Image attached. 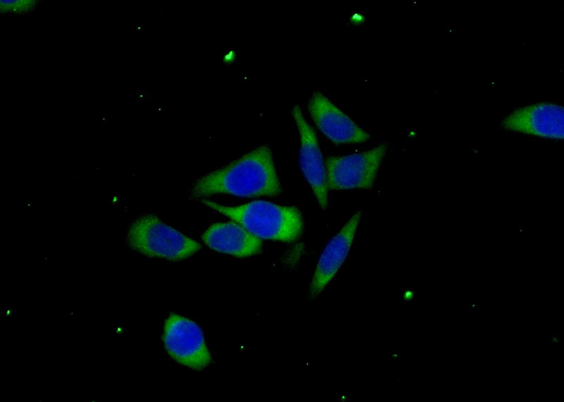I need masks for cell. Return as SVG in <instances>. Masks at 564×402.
Returning <instances> with one entry per match:
<instances>
[{
	"mask_svg": "<svg viewBox=\"0 0 564 402\" xmlns=\"http://www.w3.org/2000/svg\"><path fill=\"white\" fill-rule=\"evenodd\" d=\"M281 193L271 150L262 145L198 179L192 185L191 196L201 198L223 193L249 197Z\"/></svg>",
	"mask_w": 564,
	"mask_h": 402,
	"instance_id": "cell-1",
	"label": "cell"
},
{
	"mask_svg": "<svg viewBox=\"0 0 564 402\" xmlns=\"http://www.w3.org/2000/svg\"><path fill=\"white\" fill-rule=\"evenodd\" d=\"M207 207L232 219L259 238L291 243L302 235L304 222L295 207H283L257 200L236 207H227L204 199Z\"/></svg>",
	"mask_w": 564,
	"mask_h": 402,
	"instance_id": "cell-2",
	"label": "cell"
},
{
	"mask_svg": "<svg viewBox=\"0 0 564 402\" xmlns=\"http://www.w3.org/2000/svg\"><path fill=\"white\" fill-rule=\"evenodd\" d=\"M126 240L130 248L147 257L171 261L187 258L202 248L199 243L154 214H144L135 219L129 226Z\"/></svg>",
	"mask_w": 564,
	"mask_h": 402,
	"instance_id": "cell-3",
	"label": "cell"
},
{
	"mask_svg": "<svg viewBox=\"0 0 564 402\" xmlns=\"http://www.w3.org/2000/svg\"><path fill=\"white\" fill-rule=\"evenodd\" d=\"M387 147L380 144L370 150L326 159L327 190L370 189L375 181Z\"/></svg>",
	"mask_w": 564,
	"mask_h": 402,
	"instance_id": "cell-4",
	"label": "cell"
},
{
	"mask_svg": "<svg viewBox=\"0 0 564 402\" xmlns=\"http://www.w3.org/2000/svg\"><path fill=\"white\" fill-rule=\"evenodd\" d=\"M163 340L169 355L182 365L199 371L211 363L201 328L188 318L171 314L164 324Z\"/></svg>",
	"mask_w": 564,
	"mask_h": 402,
	"instance_id": "cell-5",
	"label": "cell"
},
{
	"mask_svg": "<svg viewBox=\"0 0 564 402\" xmlns=\"http://www.w3.org/2000/svg\"><path fill=\"white\" fill-rule=\"evenodd\" d=\"M508 131L541 139L560 140L564 138L563 106L541 102L515 109L502 120Z\"/></svg>",
	"mask_w": 564,
	"mask_h": 402,
	"instance_id": "cell-6",
	"label": "cell"
},
{
	"mask_svg": "<svg viewBox=\"0 0 564 402\" xmlns=\"http://www.w3.org/2000/svg\"><path fill=\"white\" fill-rule=\"evenodd\" d=\"M308 109L319 130L336 145L362 143L370 138L366 131L319 92L312 95Z\"/></svg>",
	"mask_w": 564,
	"mask_h": 402,
	"instance_id": "cell-7",
	"label": "cell"
},
{
	"mask_svg": "<svg viewBox=\"0 0 564 402\" xmlns=\"http://www.w3.org/2000/svg\"><path fill=\"white\" fill-rule=\"evenodd\" d=\"M292 114L300 136L299 157L301 170L320 207L325 209L328 205L326 166L316 133L306 121L298 105L293 107Z\"/></svg>",
	"mask_w": 564,
	"mask_h": 402,
	"instance_id": "cell-8",
	"label": "cell"
},
{
	"mask_svg": "<svg viewBox=\"0 0 564 402\" xmlns=\"http://www.w3.org/2000/svg\"><path fill=\"white\" fill-rule=\"evenodd\" d=\"M361 216L362 212H357L325 246L309 285V296L311 298H316L321 293L343 264L350 249Z\"/></svg>",
	"mask_w": 564,
	"mask_h": 402,
	"instance_id": "cell-9",
	"label": "cell"
},
{
	"mask_svg": "<svg viewBox=\"0 0 564 402\" xmlns=\"http://www.w3.org/2000/svg\"><path fill=\"white\" fill-rule=\"evenodd\" d=\"M202 238L211 249L238 257L252 256L262 250L260 238L235 221L214 224Z\"/></svg>",
	"mask_w": 564,
	"mask_h": 402,
	"instance_id": "cell-10",
	"label": "cell"
},
{
	"mask_svg": "<svg viewBox=\"0 0 564 402\" xmlns=\"http://www.w3.org/2000/svg\"><path fill=\"white\" fill-rule=\"evenodd\" d=\"M40 2L39 0H1L0 12L4 16H29L35 12Z\"/></svg>",
	"mask_w": 564,
	"mask_h": 402,
	"instance_id": "cell-11",
	"label": "cell"
}]
</instances>
